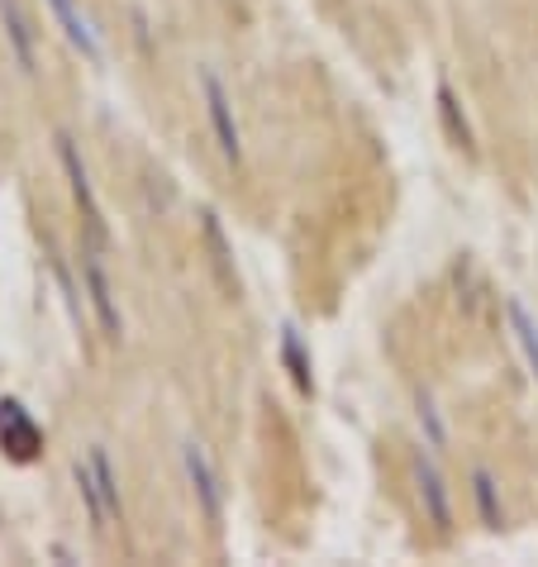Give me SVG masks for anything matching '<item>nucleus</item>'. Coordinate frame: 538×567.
Masks as SVG:
<instances>
[{
	"instance_id": "12",
	"label": "nucleus",
	"mask_w": 538,
	"mask_h": 567,
	"mask_svg": "<svg viewBox=\"0 0 538 567\" xmlns=\"http://www.w3.org/2000/svg\"><path fill=\"white\" fill-rule=\"evenodd\" d=\"M438 115H443V124H448V134L457 138V148H472V130H467L463 110H457V96H453L448 82H438Z\"/></svg>"
},
{
	"instance_id": "10",
	"label": "nucleus",
	"mask_w": 538,
	"mask_h": 567,
	"mask_svg": "<svg viewBox=\"0 0 538 567\" xmlns=\"http://www.w3.org/2000/svg\"><path fill=\"white\" fill-rule=\"evenodd\" d=\"M505 315H510V329H515L519 349H525V358H529V372L538 377V324H534V315L525 310V301H519V296H510V301H505Z\"/></svg>"
},
{
	"instance_id": "4",
	"label": "nucleus",
	"mask_w": 538,
	"mask_h": 567,
	"mask_svg": "<svg viewBox=\"0 0 538 567\" xmlns=\"http://www.w3.org/2000/svg\"><path fill=\"white\" fill-rule=\"evenodd\" d=\"M182 463H186V482H192L205 519L219 525V519H225V486H219V472L210 467V458H205V449L196 444V439H186L182 444Z\"/></svg>"
},
{
	"instance_id": "8",
	"label": "nucleus",
	"mask_w": 538,
	"mask_h": 567,
	"mask_svg": "<svg viewBox=\"0 0 538 567\" xmlns=\"http://www.w3.org/2000/svg\"><path fill=\"white\" fill-rule=\"evenodd\" d=\"M53 14H58V24H62V34H68V43L76 53H82L86 62H105V49H101V39H96V29H91V20L82 10H76V0H49Z\"/></svg>"
},
{
	"instance_id": "6",
	"label": "nucleus",
	"mask_w": 538,
	"mask_h": 567,
	"mask_svg": "<svg viewBox=\"0 0 538 567\" xmlns=\"http://www.w3.org/2000/svg\"><path fill=\"white\" fill-rule=\"evenodd\" d=\"M415 492H420L424 519H430L438 534H448V529H453V496H448V486H443L434 458H424V453L415 458Z\"/></svg>"
},
{
	"instance_id": "1",
	"label": "nucleus",
	"mask_w": 538,
	"mask_h": 567,
	"mask_svg": "<svg viewBox=\"0 0 538 567\" xmlns=\"http://www.w3.org/2000/svg\"><path fill=\"white\" fill-rule=\"evenodd\" d=\"M200 96H205V115H210L219 153H225L229 163H244V134H239V120H234V101L210 68H200Z\"/></svg>"
},
{
	"instance_id": "14",
	"label": "nucleus",
	"mask_w": 538,
	"mask_h": 567,
	"mask_svg": "<svg viewBox=\"0 0 538 567\" xmlns=\"http://www.w3.org/2000/svg\"><path fill=\"white\" fill-rule=\"evenodd\" d=\"M415 415H420V430H424V439H430V449H434V453L448 449V424H443L438 405L424 396V391H420V401H415Z\"/></svg>"
},
{
	"instance_id": "9",
	"label": "nucleus",
	"mask_w": 538,
	"mask_h": 567,
	"mask_svg": "<svg viewBox=\"0 0 538 567\" xmlns=\"http://www.w3.org/2000/svg\"><path fill=\"white\" fill-rule=\"evenodd\" d=\"M76 486H82V501H86V515H91V525H96V534H105L115 519H110V506H105V492H101V482H96V472H91V463L76 458Z\"/></svg>"
},
{
	"instance_id": "2",
	"label": "nucleus",
	"mask_w": 538,
	"mask_h": 567,
	"mask_svg": "<svg viewBox=\"0 0 538 567\" xmlns=\"http://www.w3.org/2000/svg\"><path fill=\"white\" fill-rule=\"evenodd\" d=\"M82 287H86V301L96 310V324L101 334L115 343L124 334V320H120V306H115V287H110V272L101 267L96 248H82Z\"/></svg>"
},
{
	"instance_id": "3",
	"label": "nucleus",
	"mask_w": 538,
	"mask_h": 567,
	"mask_svg": "<svg viewBox=\"0 0 538 567\" xmlns=\"http://www.w3.org/2000/svg\"><path fill=\"white\" fill-rule=\"evenodd\" d=\"M58 157H62V172H68V182H72V196H76V206H82V215H86V229H91V239H96V244H105V210H101L96 192H91L86 163H82V153H76L72 134H58Z\"/></svg>"
},
{
	"instance_id": "11",
	"label": "nucleus",
	"mask_w": 538,
	"mask_h": 567,
	"mask_svg": "<svg viewBox=\"0 0 538 567\" xmlns=\"http://www.w3.org/2000/svg\"><path fill=\"white\" fill-rule=\"evenodd\" d=\"M472 496H477L482 525H486V529H500L505 511H500V496H496V477H490L486 467H477V472H472Z\"/></svg>"
},
{
	"instance_id": "7",
	"label": "nucleus",
	"mask_w": 538,
	"mask_h": 567,
	"mask_svg": "<svg viewBox=\"0 0 538 567\" xmlns=\"http://www.w3.org/2000/svg\"><path fill=\"white\" fill-rule=\"evenodd\" d=\"M0 24H6V43L14 62H20L24 76L39 72V53H34V29H29V14L20 10V0H0Z\"/></svg>"
},
{
	"instance_id": "5",
	"label": "nucleus",
	"mask_w": 538,
	"mask_h": 567,
	"mask_svg": "<svg viewBox=\"0 0 538 567\" xmlns=\"http://www.w3.org/2000/svg\"><path fill=\"white\" fill-rule=\"evenodd\" d=\"M0 444L10 449L14 463H29L43 449L39 424H34V415H29L20 401H0Z\"/></svg>"
},
{
	"instance_id": "13",
	"label": "nucleus",
	"mask_w": 538,
	"mask_h": 567,
	"mask_svg": "<svg viewBox=\"0 0 538 567\" xmlns=\"http://www.w3.org/2000/svg\"><path fill=\"white\" fill-rule=\"evenodd\" d=\"M281 358H287V368H291V377H296V386H300V391H310V386H314V377H310V358H306V349H300V334H296V329H281Z\"/></svg>"
}]
</instances>
